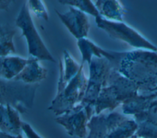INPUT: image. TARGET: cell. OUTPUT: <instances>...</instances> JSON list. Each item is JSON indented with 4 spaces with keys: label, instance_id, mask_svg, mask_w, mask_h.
Instances as JSON below:
<instances>
[{
    "label": "cell",
    "instance_id": "5b68a950",
    "mask_svg": "<svg viewBox=\"0 0 157 138\" xmlns=\"http://www.w3.org/2000/svg\"><path fill=\"white\" fill-rule=\"evenodd\" d=\"M29 10L27 1L21 7L15 20L16 25L21 29V37H26L29 55L39 60L55 63V59L45 47L34 26Z\"/></svg>",
    "mask_w": 157,
    "mask_h": 138
},
{
    "label": "cell",
    "instance_id": "e0dca14e",
    "mask_svg": "<svg viewBox=\"0 0 157 138\" xmlns=\"http://www.w3.org/2000/svg\"><path fill=\"white\" fill-rule=\"evenodd\" d=\"M138 128L135 120L127 118L110 131L104 138H129L132 136Z\"/></svg>",
    "mask_w": 157,
    "mask_h": 138
},
{
    "label": "cell",
    "instance_id": "83f0119b",
    "mask_svg": "<svg viewBox=\"0 0 157 138\" xmlns=\"http://www.w3.org/2000/svg\"><path fill=\"white\" fill-rule=\"evenodd\" d=\"M129 138H140V137H137L135 134L132 136H131V137H129Z\"/></svg>",
    "mask_w": 157,
    "mask_h": 138
},
{
    "label": "cell",
    "instance_id": "ba28073f",
    "mask_svg": "<svg viewBox=\"0 0 157 138\" xmlns=\"http://www.w3.org/2000/svg\"><path fill=\"white\" fill-rule=\"evenodd\" d=\"M95 112L81 103L66 113L58 116L55 121L63 126L71 136L85 138L87 134V125Z\"/></svg>",
    "mask_w": 157,
    "mask_h": 138
},
{
    "label": "cell",
    "instance_id": "52a82bcc",
    "mask_svg": "<svg viewBox=\"0 0 157 138\" xmlns=\"http://www.w3.org/2000/svg\"><path fill=\"white\" fill-rule=\"evenodd\" d=\"M95 22L98 27L113 38L123 40L137 49L157 51V47L123 22L110 21L102 16L95 18Z\"/></svg>",
    "mask_w": 157,
    "mask_h": 138
},
{
    "label": "cell",
    "instance_id": "9c48e42d",
    "mask_svg": "<svg viewBox=\"0 0 157 138\" xmlns=\"http://www.w3.org/2000/svg\"><path fill=\"white\" fill-rule=\"evenodd\" d=\"M56 13L64 24L70 33L78 40L86 38L87 36L90 23L85 13L69 6V10L60 13L56 10Z\"/></svg>",
    "mask_w": 157,
    "mask_h": 138
},
{
    "label": "cell",
    "instance_id": "5bb4252c",
    "mask_svg": "<svg viewBox=\"0 0 157 138\" xmlns=\"http://www.w3.org/2000/svg\"><path fill=\"white\" fill-rule=\"evenodd\" d=\"M29 58L17 56L1 57V79L10 80L17 77L29 63Z\"/></svg>",
    "mask_w": 157,
    "mask_h": 138
},
{
    "label": "cell",
    "instance_id": "7a4b0ae2",
    "mask_svg": "<svg viewBox=\"0 0 157 138\" xmlns=\"http://www.w3.org/2000/svg\"><path fill=\"white\" fill-rule=\"evenodd\" d=\"M139 86L113 68L102 88L95 104V114L110 112L125 101L138 95Z\"/></svg>",
    "mask_w": 157,
    "mask_h": 138
},
{
    "label": "cell",
    "instance_id": "d6986e66",
    "mask_svg": "<svg viewBox=\"0 0 157 138\" xmlns=\"http://www.w3.org/2000/svg\"><path fill=\"white\" fill-rule=\"evenodd\" d=\"M59 2L67 4L69 6H75L78 8V9L84 13L91 14L94 16L95 18L101 16L96 8V6L91 1L88 0H64V1H58Z\"/></svg>",
    "mask_w": 157,
    "mask_h": 138
},
{
    "label": "cell",
    "instance_id": "9a60e30c",
    "mask_svg": "<svg viewBox=\"0 0 157 138\" xmlns=\"http://www.w3.org/2000/svg\"><path fill=\"white\" fill-rule=\"evenodd\" d=\"M95 6L100 15L107 20L123 22L125 10L118 1H96Z\"/></svg>",
    "mask_w": 157,
    "mask_h": 138
},
{
    "label": "cell",
    "instance_id": "7c38bea8",
    "mask_svg": "<svg viewBox=\"0 0 157 138\" xmlns=\"http://www.w3.org/2000/svg\"><path fill=\"white\" fill-rule=\"evenodd\" d=\"M29 61L23 70L13 79L26 83H39L47 75V70L42 66L39 59L29 56Z\"/></svg>",
    "mask_w": 157,
    "mask_h": 138
},
{
    "label": "cell",
    "instance_id": "4316f807",
    "mask_svg": "<svg viewBox=\"0 0 157 138\" xmlns=\"http://www.w3.org/2000/svg\"><path fill=\"white\" fill-rule=\"evenodd\" d=\"M86 138H98V137H97V136L94 133H93L92 132L90 131L88 136Z\"/></svg>",
    "mask_w": 157,
    "mask_h": 138
},
{
    "label": "cell",
    "instance_id": "8992f818",
    "mask_svg": "<svg viewBox=\"0 0 157 138\" xmlns=\"http://www.w3.org/2000/svg\"><path fill=\"white\" fill-rule=\"evenodd\" d=\"M90 77L85 96L80 102L88 109L95 111V104L111 70L113 68L110 60L105 57L93 56L89 64Z\"/></svg>",
    "mask_w": 157,
    "mask_h": 138
},
{
    "label": "cell",
    "instance_id": "cb8c5ba5",
    "mask_svg": "<svg viewBox=\"0 0 157 138\" xmlns=\"http://www.w3.org/2000/svg\"><path fill=\"white\" fill-rule=\"evenodd\" d=\"M22 131L28 138H42L27 123H22Z\"/></svg>",
    "mask_w": 157,
    "mask_h": 138
},
{
    "label": "cell",
    "instance_id": "603a6c76",
    "mask_svg": "<svg viewBox=\"0 0 157 138\" xmlns=\"http://www.w3.org/2000/svg\"><path fill=\"white\" fill-rule=\"evenodd\" d=\"M138 94L157 98V78L147 83L139 86Z\"/></svg>",
    "mask_w": 157,
    "mask_h": 138
},
{
    "label": "cell",
    "instance_id": "6da1fadb",
    "mask_svg": "<svg viewBox=\"0 0 157 138\" xmlns=\"http://www.w3.org/2000/svg\"><path fill=\"white\" fill-rule=\"evenodd\" d=\"M138 86L157 78V51L137 49L120 52L114 68Z\"/></svg>",
    "mask_w": 157,
    "mask_h": 138
},
{
    "label": "cell",
    "instance_id": "7402d4cb",
    "mask_svg": "<svg viewBox=\"0 0 157 138\" xmlns=\"http://www.w3.org/2000/svg\"><path fill=\"white\" fill-rule=\"evenodd\" d=\"M29 9L34 13L39 18H42L46 21L48 20V14L47 10L42 1L31 0L28 1Z\"/></svg>",
    "mask_w": 157,
    "mask_h": 138
},
{
    "label": "cell",
    "instance_id": "d4e9b609",
    "mask_svg": "<svg viewBox=\"0 0 157 138\" xmlns=\"http://www.w3.org/2000/svg\"><path fill=\"white\" fill-rule=\"evenodd\" d=\"M0 138H23L22 134H19L18 136H13L9 134L4 133L3 132H0Z\"/></svg>",
    "mask_w": 157,
    "mask_h": 138
},
{
    "label": "cell",
    "instance_id": "4fadbf2b",
    "mask_svg": "<svg viewBox=\"0 0 157 138\" xmlns=\"http://www.w3.org/2000/svg\"><path fill=\"white\" fill-rule=\"evenodd\" d=\"M64 62L59 59V78L58 83L57 93L61 91L64 86L77 74L81 64L79 65L71 56L68 51H63Z\"/></svg>",
    "mask_w": 157,
    "mask_h": 138
},
{
    "label": "cell",
    "instance_id": "484cf974",
    "mask_svg": "<svg viewBox=\"0 0 157 138\" xmlns=\"http://www.w3.org/2000/svg\"><path fill=\"white\" fill-rule=\"evenodd\" d=\"M11 2L12 1H0V9L7 10Z\"/></svg>",
    "mask_w": 157,
    "mask_h": 138
},
{
    "label": "cell",
    "instance_id": "44dd1931",
    "mask_svg": "<svg viewBox=\"0 0 157 138\" xmlns=\"http://www.w3.org/2000/svg\"><path fill=\"white\" fill-rule=\"evenodd\" d=\"M134 117L137 123L145 120L157 125V98L151 102L145 111L135 115Z\"/></svg>",
    "mask_w": 157,
    "mask_h": 138
},
{
    "label": "cell",
    "instance_id": "2e32d148",
    "mask_svg": "<svg viewBox=\"0 0 157 138\" xmlns=\"http://www.w3.org/2000/svg\"><path fill=\"white\" fill-rule=\"evenodd\" d=\"M154 99H155L151 96L138 94L122 104V111L126 115L139 114L145 111Z\"/></svg>",
    "mask_w": 157,
    "mask_h": 138
},
{
    "label": "cell",
    "instance_id": "ffe728a7",
    "mask_svg": "<svg viewBox=\"0 0 157 138\" xmlns=\"http://www.w3.org/2000/svg\"><path fill=\"white\" fill-rule=\"evenodd\" d=\"M138 128L135 134L140 138H157V125L148 121H142L139 123Z\"/></svg>",
    "mask_w": 157,
    "mask_h": 138
},
{
    "label": "cell",
    "instance_id": "30bf717a",
    "mask_svg": "<svg viewBox=\"0 0 157 138\" xmlns=\"http://www.w3.org/2000/svg\"><path fill=\"white\" fill-rule=\"evenodd\" d=\"M19 112L8 104H1V132L18 136L22 132Z\"/></svg>",
    "mask_w": 157,
    "mask_h": 138
},
{
    "label": "cell",
    "instance_id": "8fae6325",
    "mask_svg": "<svg viewBox=\"0 0 157 138\" xmlns=\"http://www.w3.org/2000/svg\"><path fill=\"white\" fill-rule=\"evenodd\" d=\"M77 45L82 53V61L81 64L83 65V63L86 61L88 64H90L93 56H97L99 58L105 57L108 59L110 60L113 66L115 64L118 52L103 50L90 40L86 38L78 39Z\"/></svg>",
    "mask_w": 157,
    "mask_h": 138
},
{
    "label": "cell",
    "instance_id": "ac0fdd59",
    "mask_svg": "<svg viewBox=\"0 0 157 138\" xmlns=\"http://www.w3.org/2000/svg\"><path fill=\"white\" fill-rule=\"evenodd\" d=\"M16 31L7 25H1L0 29V55L1 57L8 56L15 53L13 37Z\"/></svg>",
    "mask_w": 157,
    "mask_h": 138
},
{
    "label": "cell",
    "instance_id": "277c9868",
    "mask_svg": "<svg viewBox=\"0 0 157 138\" xmlns=\"http://www.w3.org/2000/svg\"><path fill=\"white\" fill-rule=\"evenodd\" d=\"M83 65L81 64L77 74L64 86L52 101L48 110L59 116L80 104L87 88L88 80L85 75Z\"/></svg>",
    "mask_w": 157,
    "mask_h": 138
},
{
    "label": "cell",
    "instance_id": "3957f363",
    "mask_svg": "<svg viewBox=\"0 0 157 138\" xmlns=\"http://www.w3.org/2000/svg\"><path fill=\"white\" fill-rule=\"evenodd\" d=\"M1 104H8L20 113L28 112L34 104L36 91L39 83H26L14 79L7 80L1 79Z\"/></svg>",
    "mask_w": 157,
    "mask_h": 138
}]
</instances>
